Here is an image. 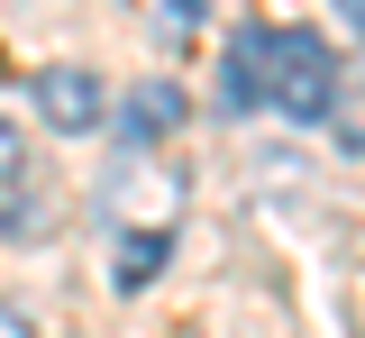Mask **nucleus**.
<instances>
[{"instance_id": "nucleus-1", "label": "nucleus", "mask_w": 365, "mask_h": 338, "mask_svg": "<svg viewBox=\"0 0 365 338\" xmlns=\"http://www.w3.org/2000/svg\"><path fill=\"white\" fill-rule=\"evenodd\" d=\"M274 110H292V119H329L338 110V55L311 28H274Z\"/></svg>"}, {"instance_id": "nucleus-2", "label": "nucleus", "mask_w": 365, "mask_h": 338, "mask_svg": "<svg viewBox=\"0 0 365 338\" xmlns=\"http://www.w3.org/2000/svg\"><path fill=\"white\" fill-rule=\"evenodd\" d=\"M28 92H37V119L64 128V138H83V128L110 119V92H101V73H83V64H46V73H28Z\"/></svg>"}, {"instance_id": "nucleus-3", "label": "nucleus", "mask_w": 365, "mask_h": 338, "mask_svg": "<svg viewBox=\"0 0 365 338\" xmlns=\"http://www.w3.org/2000/svg\"><path fill=\"white\" fill-rule=\"evenodd\" d=\"M174 128H182V92H174V83H137V92L110 110V138L128 146V155L155 146V138H174Z\"/></svg>"}, {"instance_id": "nucleus-4", "label": "nucleus", "mask_w": 365, "mask_h": 338, "mask_svg": "<svg viewBox=\"0 0 365 338\" xmlns=\"http://www.w3.org/2000/svg\"><path fill=\"white\" fill-rule=\"evenodd\" d=\"M228 110H256V101H274V28H237L228 37V83H220Z\"/></svg>"}, {"instance_id": "nucleus-5", "label": "nucleus", "mask_w": 365, "mask_h": 338, "mask_svg": "<svg viewBox=\"0 0 365 338\" xmlns=\"http://www.w3.org/2000/svg\"><path fill=\"white\" fill-rule=\"evenodd\" d=\"M155 265H165V229H128V238L110 247V284H119V292H146Z\"/></svg>"}, {"instance_id": "nucleus-6", "label": "nucleus", "mask_w": 365, "mask_h": 338, "mask_svg": "<svg viewBox=\"0 0 365 338\" xmlns=\"http://www.w3.org/2000/svg\"><path fill=\"white\" fill-rule=\"evenodd\" d=\"M0 229H9V238H28V229H46V210L28 193H0Z\"/></svg>"}, {"instance_id": "nucleus-7", "label": "nucleus", "mask_w": 365, "mask_h": 338, "mask_svg": "<svg viewBox=\"0 0 365 338\" xmlns=\"http://www.w3.org/2000/svg\"><path fill=\"white\" fill-rule=\"evenodd\" d=\"M0 183H19V128L0 119Z\"/></svg>"}, {"instance_id": "nucleus-8", "label": "nucleus", "mask_w": 365, "mask_h": 338, "mask_svg": "<svg viewBox=\"0 0 365 338\" xmlns=\"http://www.w3.org/2000/svg\"><path fill=\"white\" fill-rule=\"evenodd\" d=\"M155 19H165V28H201V0H165Z\"/></svg>"}, {"instance_id": "nucleus-9", "label": "nucleus", "mask_w": 365, "mask_h": 338, "mask_svg": "<svg viewBox=\"0 0 365 338\" xmlns=\"http://www.w3.org/2000/svg\"><path fill=\"white\" fill-rule=\"evenodd\" d=\"M0 338H37V329H28V320H19V311H0Z\"/></svg>"}, {"instance_id": "nucleus-10", "label": "nucleus", "mask_w": 365, "mask_h": 338, "mask_svg": "<svg viewBox=\"0 0 365 338\" xmlns=\"http://www.w3.org/2000/svg\"><path fill=\"white\" fill-rule=\"evenodd\" d=\"M338 19H347V28H365V0H338Z\"/></svg>"}]
</instances>
